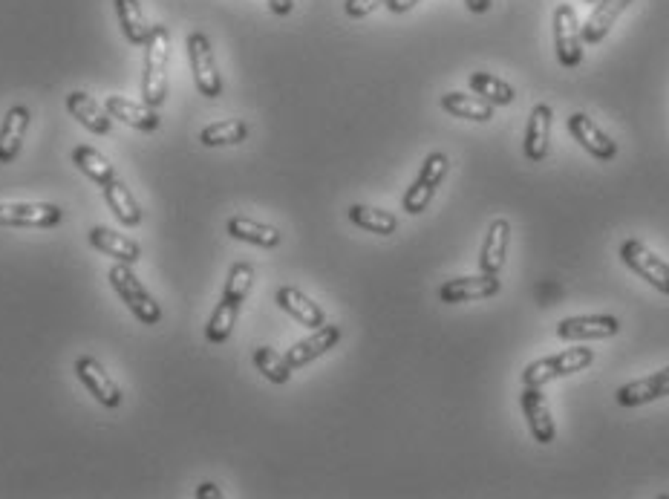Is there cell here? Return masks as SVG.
I'll return each mask as SVG.
<instances>
[{
  "mask_svg": "<svg viewBox=\"0 0 669 499\" xmlns=\"http://www.w3.org/2000/svg\"><path fill=\"white\" fill-rule=\"evenodd\" d=\"M168 58H171V32L168 26L156 24L145 44V78H142V96L150 107H159L168 96Z\"/></svg>",
  "mask_w": 669,
  "mask_h": 499,
  "instance_id": "1",
  "label": "cell"
},
{
  "mask_svg": "<svg viewBox=\"0 0 669 499\" xmlns=\"http://www.w3.org/2000/svg\"><path fill=\"white\" fill-rule=\"evenodd\" d=\"M107 280H110V286L119 292V298L124 300V306H127L142 324L153 326L162 321V309H159L156 298L142 286V280L133 275V269H130L127 263L113 266V269L107 272Z\"/></svg>",
  "mask_w": 669,
  "mask_h": 499,
  "instance_id": "2",
  "label": "cell"
},
{
  "mask_svg": "<svg viewBox=\"0 0 669 499\" xmlns=\"http://www.w3.org/2000/svg\"><path fill=\"white\" fill-rule=\"evenodd\" d=\"M592 361H595V352L589 350V347H574V350L557 352V355H548V358H540V361H531L525 367V373H522V381H525V387H543V384L560 378V375L586 370Z\"/></svg>",
  "mask_w": 669,
  "mask_h": 499,
  "instance_id": "3",
  "label": "cell"
},
{
  "mask_svg": "<svg viewBox=\"0 0 669 499\" xmlns=\"http://www.w3.org/2000/svg\"><path fill=\"white\" fill-rule=\"evenodd\" d=\"M447 168H450V159H447L445 153H439V150L424 159L422 171L416 176V182L407 188L404 202H401L407 214L419 217L422 211H427V205L436 197V188L442 185V179L447 176Z\"/></svg>",
  "mask_w": 669,
  "mask_h": 499,
  "instance_id": "4",
  "label": "cell"
},
{
  "mask_svg": "<svg viewBox=\"0 0 669 499\" xmlns=\"http://www.w3.org/2000/svg\"><path fill=\"white\" fill-rule=\"evenodd\" d=\"M188 58H191V73H194L199 93L208 96V99L223 96V75L217 70L208 35H202V32H191L188 35Z\"/></svg>",
  "mask_w": 669,
  "mask_h": 499,
  "instance_id": "5",
  "label": "cell"
},
{
  "mask_svg": "<svg viewBox=\"0 0 669 499\" xmlns=\"http://www.w3.org/2000/svg\"><path fill=\"white\" fill-rule=\"evenodd\" d=\"M554 50H557V61L566 70L583 64V32L569 3H560L554 12Z\"/></svg>",
  "mask_w": 669,
  "mask_h": 499,
  "instance_id": "6",
  "label": "cell"
},
{
  "mask_svg": "<svg viewBox=\"0 0 669 499\" xmlns=\"http://www.w3.org/2000/svg\"><path fill=\"white\" fill-rule=\"evenodd\" d=\"M620 260L638 277L649 280L661 295H669V263H664L655 251H649L641 240H626L620 246Z\"/></svg>",
  "mask_w": 669,
  "mask_h": 499,
  "instance_id": "7",
  "label": "cell"
},
{
  "mask_svg": "<svg viewBox=\"0 0 669 499\" xmlns=\"http://www.w3.org/2000/svg\"><path fill=\"white\" fill-rule=\"evenodd\" d=\"M64 220V211L52 202H0V225L52 228Z\"/></svg>",
  "mask_w": 669,
  "mask_h": 499,
  "instance_id": "8",
  "label": "cell"
},
{
  "mask_svg": "<svg viewBox=\"0 0 669 499\" xmlns=\"http://www.w3.org/2000/svg\"><path fill=\"white\" fill-rule=\"evenodd\" d=\"M620 332V321L612 315H583V318H566L557 324V338L563 341H600Z\"/></svg>",
  "mask_w": 669,
  "mask_h": 499,
  "instance_id": "9",
  "label": "cell"
},
{
  "mask_svg": "<svg viewBox=\"0 0 669 499\" xmlns=\"http://www.w3.org/2000/svg\"><path fill=\"white\" fill-rule=\"evenodd\" d=\"M75 373H78V378H81V384H84V387H87V390H90V393H93V396H96L104 407H119V404H122V390H119V384L110 378V373L101 367L93 355L78 358Z\"/></svg>",
  "mask_w": 669,
  "mask_h": 499,
  "instance_id": "10",
  "label": "cell"
},
{
  "mask_svg": "<svg viewBox=\"0 0 669 499\" xmlns=\"http://www.w3.org/2000/svg\"><path fill=\"white\" fill-rule=\"evenodd\" d=\"M522 413H525V419H528V430H531L534 442L551 445L554 436H557V427H554L551 410H548V401L540 387H525V390H522Z\"/></svg>",
  "mask_w": 669,
  "mask_h": 499,
  "instance_id": "11",
  "label": "cell"
},
{
  "mask_svg": "<svg viewBox=\"0 0 669 499\" xmlns=\"http://www.w3.org/2000/svg\"><path fill=\"white\" fill-rule=\"evenodd\" d=\"M569 133L583 145L586 153H592L600 162H612L618 156V145L600 130V127L586 116V113H571L569 116Z\"/></svg>",
  "mask_w": 669,
  "mask_h": 499,
  "instance_id": "12",
  "label": "cell"
},
{
  "mask_svg": "<svg viewBox=\"0 0 669 499\" xmlns=\"http://www.w3.org/2000/svg\"><path fill=\"white\" fill-rule=\"evenodd\" d=\"M551 125H554V110L548 104H537L528 113V127H525V156L537 165L546 162L551 150Z\"/></svg>",
  "mask_w": 669,
  "mask_h": 499,
  "instance_id": "13",
  "label": "cell"
},
{
  "mask_svg": "<svg viewBox=\"0 0 669 499\" xmlns=\"http://www.w3.org/2000/svg\"><path fill=\"white\" fill-rule=\"evenodd\" d=\"M341 341V326H332V324H323L318 326L309 338H303L298 341L292 350L286 352V361L292 364V370H300V367H306V364H312L315 358H321L326 352L332 350L335 344Z\"/></svg>",
  "mask_w": 669,
  "mask_h": 499,
  "instance_id": "14",
  "label": "cell"
},
{
  "mask_svg": "<svg viewBox=\"0 0 669 499\" xmlns=\"http://www.w3.org/2000/svg\"><path fill=\"white\" fill-rule=\"evenodd\" d=\"M499 292V277L496 275H476V277H456L447 280L439 289V300L442 303H468V300L494 298Z\"/></svg>",
  "mask_w": 669,
  "mask_h": 499,
  "instance_id": "15",
  "label": "cell"
},
{
  "mask_svg": "<svg viewBox=\"0 0 669 499\" xmlns=\"http://www.w3.org/2000/svg\"><path fill=\"white\" fill-rule=\"evenodd\" d=\"M664 396H669V367H664L661 373L646 375V378H638V381H629V384H623L618 393H615L620 407H641V404L664 399Z\"/></svg>",
  "mask_w": 669,
  "mask_h": 499,
  "instance_id": "16",
  "label": "cell"
},
{
  "mask_svg": "<svg viewBox=\"0 0 669 499\" xmlns=\"http://www.w3.org/2000/svg\"><path fill=\"white\" fill-rule=\"evenodd\" d=\"M508 243H511V225H508V220H494L491 228H488V234H485L482 251H479V269L485 275H499L502 272Z\"/></svg>",
  "mask_w": 669,
  "mask_h": 499,
  "instance_id": "17",
  "label": "cell"
},
{
  "mask_svg": "<svg viewBox=\"0 0 669 499\" xmlns=\"http://www.w3.org/2000/svg\"><path fill=\"white\" fill-rule=\"evenodd\" d=\"M26 130H29V110L24 104H15L0 125V165H9L21 153Z\"/></svg>",
  "mask_w": 669,
  "mask_h": 499,
  "instance_id": "18",
  "label": "cell"
},
{
  "mask_svg": "<svg viewBox=\"0 0 669 499\" xmlns=\"http://www.w3.org/2000/svg\"><path fill=\"white\" fill-rule=\"evenodd\" d=\"M629 3L632 0H597L589 21L580 29L583 32V44H600L612 32L615 21L629 9Z\"/></svg>",
  "mask_w": 669,
  "mask_h": 499,
  "instance_id": "19",
  "label": "cell"
},
{
  "mask_svg": "<svg viewBox=\"0 0 669 499\" xmlns=\"http://www.w3.org/2000/svg\"><path fill=\"white\" fill-rule=\"evenodd\" d=\"M277 303H280L283 312H289L298 324L309 326V329H318V326L326 324L321 306L309 295H303L300 289H295V286H280L277 289Z\"/></svg>",
  "mask_w": 669,
  "mask_h": 499,
  "instance_id": "20",
  "label": "cell"
},
{
  "mask_svg": "<svg viewBox=\"0 0 669 499\" xmlns=\"http://www.w3.org/2000/svg\"><path fill=\"white\" fill-rule=\"evenodd\" d=\"M107 113H110L113 119L124 122V125L139 127V130H159V125H162L156 107H150V104H136V101L124 99V96H107Z\"/></svg>",
  "mask_w": 669,
  "mask_h": 499,
  "instance_id": "21",
  "label": "cell"
},
{
  "mask_svg": "<svg viewBox=\"0 0 669 499\" xmlns=\"http://www.w3.org/2000/svg\"><path fill=\"white\" fill-rule=\"evenodd\" d=\"M67 110L73 113V119H78L87 130H93V133H99V136H107V133L113 130L110 113H107L104 107H99V101L90 99V96L81 93V90H75V93L67 96Z\"/></svg>",
  "mask_w": 669,
  "mask_h": 499,
  "instance_id": "22",
  "label": "cell"
},
{
  "mask_svg": "<svg viewBox=\"0 0 669 499\" xmlns=\"http://www.w3.org/2000/svg\"><path fill=\"white\" fill-rule=\"evenodd\" d=\"M90 243L96 246L104 254H110V257H116L119 263H136L139 257H142V249L130 240V237H124V234H116V231H110V228H104V225H96L90 234Z\"/></svg>",
  "mask_w": 669,
  "mask_h": 499,
  "instance_id": "23",
  "label": "cell"
},
{
  "mask_svg": "<svg viewBox=\"0 0 669 499\" xmlns=\"http://www.w3.org/2000/svg\"><path fill=\"white\" fill-rule=\"evenodd\" d=\"M225 228H228V234L234 240H243V243H251V246H260V249L280 246V231L274 225L257 223V220H248V217H231Z\"/></svg>",
  "mask_w": 669,
  "mask_h": 499,
  "instance_id": "24",
  "label": "cell"
},
{
  "mask_svg": "<svg viewBox=\"0 0 669 499\" xmlns=\"http://www.w3.org/2000/svg\"><path fill=\"white\" fill-rule=\"evenodd\" d=\"M113 3H116V15H119L124 38H127L133 47H145L153 26L148 24V18H145L139 0H113Z\"/></svg>",
  "mask_w": 669,
  "mask_h": 499,
  "instance_id": "25",
  "label": "cell"
},
{
  "mask_svg": "<svg viewBox=\"0 0 669 499\" xmlns=\"http://www.w3.org/2000/svg\"><path fill=\"white\" fill-rule=\"evenodd\" d=\"M104 188V200L110 205V211L116 214V220L122 225H139L142 223V208H139V202L133 200V194L127 191V185L119 182V179H113V182H107V185H101Z\"/></svg>",
  "mask_w": 669,
  "mask_h": 499,
  "instance_id": "26",
  "label": "cell"
},
{
  "mask_svg": "<svg viewBox=\"0 0 669 499\" xmlns=\"http://www.w3.org/2000/svg\"><path fill=\"white\" fill-rule=\"evenodd\" d=\"M442 107L456 119H471V122H491L494 119V104H488L479 96H465V93H445Z\"/></svg>",
  "mask_w": 669,
  "mask_h": 499,
  "instance_id": "27",
  "label": "cell"
},
{
  "mask_svg": "<svg viewBox=\"0 0 669 499\" xmlns=\"http://www.w3.org/2000/svg\"><path fill=\"white\" fill-rule=\"evenodd\" d=\"M468 84H471V90L479 99H485L494 107H508V104L517 101V90L508 81H502V78H496L491 73H473Z\"/></svg>",
  "mask_w": 669,
  "mask_h": 499,
  "instance_id": "28",
  "label": "cell"
},
{
  "mask_svg": "<svg viewBox=\"0 0 669 499\" xmlns=\"http://www.w3.org/2000/svg\"><path fill=\"white\" fill-rule=\"evenodd\" d=\"M248 139V125L243 119H225V122H214V125L202 127L199 142L205 148H223V145H240Z\"/></svg>",
  "mask_w": 669,
  "mask_h": 499,
  "instance_id": "29",
  "label": "cell"
},
{
  "mask_svg": "<svg viewBox=\"0 0 669 499\" xmlns=\"http://www.w3.org/2000/svg\"><path fill=\"white\" fill-rule=\"evenodd\" d=\"M349 220L358 225V228L372 231V234H381V237L396 234L398 228L396 214L381 211V208H370V205H352V208H349Z\"/></svg>",
  "mask_w": 669,
  "mask_h": 499,
  "instance_id": "30",
  "label": "cell"
},
{
  "mask_svg": "<svg viewBox=\"0 0 669 499\" xmlns=\"http://www.w3.org/2000/svg\"><path fill=\"white\" fill-rule=\"evenodd\" d=\"M73 162L78 165V171H81V174H87L90 179H93V182H99V185H107V182H113V179H116V171H113L110 159H107V156H101L99 150L90 148V145L75 148Z\"/></svg>",
  "mask_w": 669,
  "mask_h": 499,
  "instance_id": "31",
  "label": "cell"
},
{
  "mask_svg": "<svg viewBox=\"0 0 669 499\" xmlns=\"http://www.w3.org/2000/svg\"><path fill=\"white\" fill-rule=\"evenodd\" d=\"M237 315H240V303L234 300H220V306L214 309L211 321L205 326V338L211 344H225L234 332V324H237Z\"/></svg>",
  "mask_w": 669,
  "mask_h": 499,
  "instance_id": "32",
  "label": "cell"
},
{
  "mask_svg": "<svg viewBox=\"0 0 669 499\" xmlns=\"http://www.w3.org/2000/svg\"><path fill=\"white\" fill-rule=\"evenodd\" d=\"M254 364L272 384H286L292 378V364L286 361V355H277L269 347H257L254 350Z\"/></svg>",
  "mask_w": 669,
  "mask_h": 499,
  "instance_id": "33",
  "label": "cell"
},
{
  "mask_svg": "<svg viewBox=\"0 0 669 499\" xmlns=\"http://www.w3.org/2000/svg\"><path fill=\"white\" fill-rule=\"evenodd\" d=\"M251 283H254V269H251L248 263H234L231 272H228V283H225L223 298L234 300V303L243 306V300H246L248 292H251Z\"/></svg>",
  "mask_w": 669,
  "mask_h": 499,
  "instance_id": "34",
  "label": "cell"
},
{
  "mask_svg": "<svg viewBox=\"0 0 669 499\" xmlns=\"http://www.w3.org/2000/svg\"><path fill=\"white\" fill-rule=\"evenodd\" d=\"M381 3H384V0H347V3H344V12H347L349 18H367V15H372Z\"/></svg>",
  "mask_w": 669,
  "mask_h": 499,
  "instance_id": "35",
  "label": "cell"
},
{
  "mask_svg": "<svg viewBox=\"0 0 669 499\" xmlns=\"http://www.w3.org/2000/svg\"><path fill=\"white\" fill-rule=\"evenodd\" d=\"M416 3H422V0H384V6H387L393 15H404V12H410Z\"/></svg>",
  "mask_w": 669,
  "mask_h": 499,
  "instance_id": "36",
  "label": "cell"
},
{
  "mask_svg": "<svg viewBox=\"0 0 669 499\" xmlns=\"http://www.w3.org/2000/svg\"><path fill=\"white\" fill-rule=\"evenodd\" d=\"M269 9H272L274 15H289L292 9H295V0H269Z\"/></svg>",
  "mask_w": 669,
  "mask_h": 499,
  "instance_id": "37",
  "label": "cell"
},
{
  "mask_svg": "<svg viewBox=\"0 0 669 499\" xmlns=\"http://www.w3.org/2000/svg\"><path fill=\"white\" fill-rule=\"evenodd\" d=\"M465 6L471 9L473 15H485V12H491L494 0H465Z\"/></svg>",
  "mask_w": 669,
  "mask_h": 499,
  "instance_id": "38",
  "label": "cell"
},
{
  "mask_svg": "<svg viewBox=\"0 0 669 499\" xmlns=\"http://www.w3.org/2000/svg\"><path fill=\"white\" fill-rule=\"evenodd\" d=\"M197 497L202 499V497H223V494H220V491H217V485H211V482H205V485H199L197 488Z\"/></svg>",
  "mask_w": 669,
  "mask_h": 499,
  "instance_id": "39",
  "label": "cell"
},
{
  "mask_svg": "<svg viewBox=\"0 0 669 499\" xmlns=\"http://www.w3.org/2000/svg\"><path fill=\"white\" fill-rule=\"evenodd\" d=\"M583 3H597V0H583Z\"/></svg>",
  "mask_w": 669,
  "mask_h": 499,
  "instance_id": "40",
  "label": "cell"
}]
</instances>
